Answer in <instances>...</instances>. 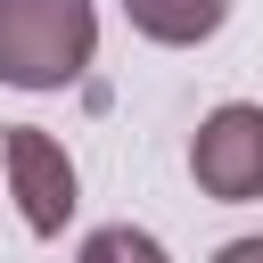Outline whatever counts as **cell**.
<instances>
[{
  "instance_id": "cell-1",
  "label": "cell",
  "mask_w": 263,
  "mask_h": 263,
  "mask_svg": "<svg viewBox=\"0 0 263 263\" xmlns=\"http://www.w3.org/2000/svg\"><path fill=\"white\" fill-rule=\"evenodd\" d=\"M99 58L90 0H0V82L8 90H66Z\"/></svg>"
},
{
  "instance_id": "cell-2",
  "label": "cell",
  "mask_w": 263,
  "mask_h": 263,
  "mask_svg": "<svg viewBox=\"0 0 263 263\" xmlns=\"http://www.w3.org/2000/svg\"><path fill=\"white\" fill-rule=\"evenodd\" d=\"M189 181L214 197V205H247L263 197V107L255 99H222L197 140H189Z\"/></svg>"
},
{
  "instance_id": "cell-3",
  "label": "cell",
  "mask_w": 263,
  "mask_h": 263,
  "mask_svg": "<svg viewBox=\"0 0 263 263\" xmlns=\"http://www.w3.org/2000/svg\"><path fill=\"white\" fill-rule=\"evenodd\" d=\"M0 173H8V197H16V214H25V230L33 238H58L66 222H74V156H66V140H49L41 123H16L8 140H0Z\"/></svg>"
},
{
  "instance_id": "cell-4",
  "label": "cell",
  "mask_w": 263,
  "mask_h": 263,
  "mask_svg": "<svg viewBox=\"0 0 263 263\" xmlns=\"http://www.w3.org/2000/svg\"><path fill=\"white\" fill-rule=\"evenodd\" d=\"M123 16H132V33H148L164 49H197L230 25V0H123Z\"/></svg>"
},
{
  "instance_id": "cell-5",
  "label": "cell",
  "mask_w": 263,
  "mask_h": 263,
  "mask_svg": "<svg viewBox=\"0 0 263 263\" xmlns=\"http://www.w3.org/2000/svg\"><path fill=\"white\" fill-rule=\"evenodd\" d=\"M74 263H164V247H156L148 230H132V222H99Z\"/></svg>"
},
{
  "instance_id": "cell-6",
  "label": "cell",
  "mask_w": 263,
  "mask_h": 263,
  "mask_svg": "<svg viewBox=\"0 0 263 263\" xmlns=\"http://www.w3.org/2000/svg\"><path fill=\"white\" fill-rule=\"evenodd\" d=\"M214 263H263V238H230V247H214Z\"/></svg>"
}]
</instances>
